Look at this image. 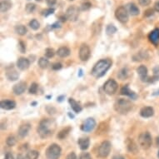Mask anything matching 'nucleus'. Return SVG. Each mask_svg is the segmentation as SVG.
<instances>
[{
	"mask_svg": "<svg viewBox=\"0 0 159 159\" xmlns=\"http://www.w3.org/2000/svg\"><path fill=\"white\" fill-rule=\"evenodd\" d=\"M95 127H96V121L93 117H89L81 125V129L85 133H89L93 130Z\"/></svg>",
	"mask_w": 159,
	"mask_h": 159,
	"instance_id": "nucleus-10",
	"label": "nucleus"
},
{
	"mask_svg": "<svg viewBox=\"0 0 159 159\" xmlns=\"http://www.w3.org/2000/svg\"><path fill=\"white\" fill-rule=\"evenodd\" d=\"M62 67H63V65H62L60 63H55L52 65V69H53V70H56V71L60 70L61 68H62Z\"/></svg>",
	"mask_w": 159,
	"mask_h": 159,
	"instance_id": "nucleus-45",
	"label": "nucleus"
},
{
	"mask_svg": "<svg viewBox=\"0 0 159 159\" xmlns=\"http://www.w3.org/2000/svg\"><path fill=\"white\" fill-rule=\"evenodd\" d=\"M54 12H55V9L53 8H46V9L42 11V15L43 16V17H48V16L53 14Z\"/></svg>",
	"mask_w": 159,
	"mask_h": 159,
	"instance_id": "nucleus-36",
	"label": "nucleus"
},
{
	"mask_svg": "<svg viewBox=\"0 0 159 159\" xmlns=\"http://www.w3.org/2000/svg\"><path fill=\"white\" fill-rule=\"evenodd\" d=\"M60 24H59V22H56L52 25H50V29H60Z\"/></svg>",
	"mask_w": 159,
	"mask_h": 159,
	"instance_id": "nucleus-46",
	"label": "nucleus"
},
{
	"mask_svg": "<svg viewBox=\"0 0 159 159\" xmlns=\"http://www.w3.org/2000/svg\"><path fill=\"white\" fill-rule=\"evenodd\" d=\"M45 57H47V58H51L55 55V52L54 50L52 49V48H48L45 49Z\"/></svg>",
	"mask_w": 159,
	"mask_h": 159,
	"instance_id": "nucleus-37",
	"label": "nucleus"
},
{
	"mask_svg": "<svg viewBox=\"0 0 159 159\" xmlns=\"http://www.w3.org/2000/svg\"><path fill=\"white\" fill-rule=\"evenodd\" d=\"M148 39L152 44L157 46L159 44V29L156 28L150 32L148 34Z\"/></svg>",
	"mask_w": 159,
	"mask_h": 159,
	"instance_id": "nucleus-13",
	"label": "nucleus"
},
{
	"mask_svg": "<svg viewBox=\"0 0 159 159\" xmlns=\"http://www.w3.org/2000/svg\"><path fill=\"white\" fill-rule=\"evenodd\" d=\"M38 89H39V85L36 84V83H33L31 84V86L29 88V92L30 94H35L38 92Z\"/></svg>",
	"mask_w": 159,
	"mask_h": 159,
	"instance_id": "nucleus-39",
	"label": "nucleus"
},
{
	"mask_svg": "<svg viewBox=\"0 0 159 159\" xmlns=\"http://www.w3.org/2000/svg\"><path fill=\"white\" fill-rule=\"evenodd\" d=\"M112 159H125L123 156H120V155H116L112 157Z\"/></svg>",
	"mask_w": 159,
	"mask_h": 159,
	"instance_id": "nucleus-52",
	"label": "nucleus"
},
{
	"mask_svg": "<svg viewBox=\"0 0 159 159\" xmlns=\"http://www.w3.org/2000/svg\"><path fill=\"white\" fill-rule=\"evenodd\" d=\"M117 31V28L113 25V24H108L106 28V33L107 35H112Z\"/></svg>",
	"mask_w": 159,
	"mask_h": 159,
	"instance_id": "nucleus-33",
	"label": "nucleus"
},
{
	"mask_svg": "<svg viewBox=\"0 0 159 159\" xmlns=\"http://www.w3.org/2000/svg\"><path fill=\"white\" fill-rule=\"evenodd\" d=\"M0 107L4 110H12L15 108L16 102L13 100H3L0 102Z\"/></svg>",
	"mask_w": 159,
	"mask_h": 159,
	"instance_id": "nucleus-20",
	"label": "nucleus"
},
{
	"mask_svg": "<svg viewBox=\"0 0 159 159\" xmlns=\"http://www.w3.org/2000/svg\"><path fill=\"white\" fill-rule=\"evenodd\" d=\"M71 130H72L71 127H67V128H63V130H61L59 133H57V138L58 139H60V140H63V139H64V138L68 137L69 133L71 132Z\"/></svg>",
	"mask_w": 159,
	"mask_h": 159,
	"instance_id": "nucleus-28",
	"label": "nucleus"
},
{
	"mask_svg": "<svg viewBox=\"0 0 159 159\" xmlns=\"http://www.w3.org/2000/svg\"><path fill=\"white\" fill-rule=\"evenodd\" d=\"M157 157H158V158H159V152H158V153H157Z\"/></svg>",
	"mask_w": 159,
	"mask_h": 159,
	"instance_id": "nucleus-59",
	"label": "nucleus"
},
{
	"mask_svg": "<svg viewBox=\"0 0 159 159\" xmlns=\"http://www.w3.org/2000/svg\"><path fill=\"white\" fill-rule=\"evenodd\" d=\"M46 2H47V4L50 7H52V6L55 5L56 3H57V0H46Z\"/></svg>",
	"mask_w": 159,
	"mask_h": 159,
	"instance_id": "nucleus-48",
	"label": "nucleus"
},
{
	"mask_svg": "<svg viewBox=\"0 0 159 159\" xmlns=\"http://www.w3.org/2000/svg\"><path fill=\"white\" fill-rule=\"evenodd\" d=\"M6 77H7V78H8L9 81H16L19 78V73L13 67H10V68H7Z\"/></svg>",
	"mask_w": 159,
	"mask_h": 159,
	"instance_id": "nucleus-16",
	"label": "nucleus"
},
{
	"mask_svg": "<svg viewBox=\"0 0 159 159\" xmlns=\"http://www.w3.org/2000/svg\"><path fill=\"white\" fill-rule=\"evenodd\" d=\"M70 49L68 47H61L57 50V55L60 57H67L70 55Z\"/></svg>",
	"mask_w": 159,
	"mask_h": 159,
	"instance_id": "nucleus-27",
	"label": "nucleus"
},
{
	"mask_svg": "<svg viewBox=\"0 0 159 159\" xmlns=\"http://www.w3.org/2000/svg\"><path fill=\"white\" fill-rule=\"evenodd\" d=\"M29 27L31 28L33 30H38L40 28V24L37 19H32L31 21L29 22Z\"/></svg>",
	"mask_w": 159,
	"mask_h": 159,
	"instance_id": "nucleus-34",
	"label": "nucleus"
},
{
	"mask_svg": "<svg viewBox=\"0 0 159 159\" xmlns=\"http://www.w3.org/2000/svg\"><path fill=\"white\" fill-rule=\"evenodd\" d=\"M127 9L128 11V13H130L132 16H137L140 13V10H139L138 7L136 5L135 3H128V8Z\"/></svg>",
	"mask_w": 159,
	"mask_h": 159,
	"instance_id": "nucleus-25",
	"label": "nucleus"
},
{
	"mask_svg": "<svg viewBox=\"0 0 159 159\" xmlns=\"http://www.w3.org/2000/svg\"><path fill=\"white\" fill-rule=\"evenodd\" d=\"M117 77H118V78H119L120 80H125L126 78L128 77V68H122V69L119 71V73H117Z\"/></svg>",
	"mask_w": 159,
	"mask_h": 159,
	"instance_id": "nucleus-30",
	"label": "nucleus"
},
{
	"mask_svg": "<svg viewBox=\"0 0 159 159\" xmlns=\"http://www.w3.org/2000/svg\"><path fill=\"white\" fill-rule=\"evenodd\" d=\"M112 63V60H110L108 58L99 60L92 69V74L97 78H102L106 74L107 71L109 70Z\"/></svg>",
	"mask_w": 159,
	"mask_h": 159,
	"instance_id": "nucleus-2",
	"label": "nucleus"
},
{
	"mask_svg": "<svg viewBox=\"0 0 159 159\" xmlns=\"http://www.w3.org/2000/svg\"><path fill=\"white\" fill-rule=\"evenodd\" d=\"M153 14H154L153 8H149V9H147V10L144 12V17H150V16L153 15Z\"/></svg>",
	"mask_w": 159,
	"mask_h": 159,
	"instance_id": "nucleus-43",
	"label": "nucleus"
},
{
	"mask_svg": "<svg viewBox=\"0 0 159 159\" xmlns=\"http://www.w3.org/2000/svg\"><path fill=\"white\" fill-rule=\"evenodd\" d=\"M31 129V125L29 123H25L19 127L18 131V137L20 138H24L29 134V131Z\"/></svg>",
	"mask_w": 159,
	"mask_h": 159,
	"instance_id": "nucleus-17",
	"label": "nucleus"
},
{
	"mask_svg": "<svg viewBox=\"0 0 159 159\" xmlns=\"http://www.w3.org/2000/svg\"><path fill=\"white\" fill-rule=\"evenodd\" d=\"M68 116L71 117V118H74V116H73V114H71L70 112H68Z\"/></svg>",
	"mask_w": 159,
	"mask_h": 159,
	"instance_id": "nucleus-57",
	"label": "nucleus"
},
{
	"mask_svg": "<svg viewBox=\"0 0 159 159\" xmlns=\"http://www.w3.org/2000/svg\"><path fill=\"white\" fill-rule=\"evenodd\" d=\"M14 30H15L16 34H18L20 36H24L28 33V29H27L26 27L24 26V25H22V24L15 26Z\"/></svg>",
	"mask_w": 159,
	"mask_h": 159,
	"instance_id": "nucleus-29",
	"label": "nucleus"
},
{
	"mask_svg": "<svg viewBox=\"0 0 159 159\" xmlns=\"http://www.w3.org/2000/svg\"><path fill=\"white\" fill-rule=\"evenodd\" d=\"M49 65V61L48 60L47 58L45 57H40L39 60V66L43 69H45L47 68Z\"/></svg>",
	"mask_w": 159,
	"mask_h": 159,
	"instance_id": "nucleus-31",
	"label": "nucleus"
},
{
	"mask_svg": "<svg viewBox=\"0 0 159 159\" xmlns=\"http://www.w3.org/2000/svg\"><path fill=\"white\" fill-rule=\"evenodd\" d=\"M92 7V3H89V2H85L81 5V9L83 11H86L90 9V8Z\"/></svg>",
	"mask_w": 159,
	"mask_h": 159,
	"instance_id": "nucleus-41",
	"label": "nucleus"
},
{
	"mask_svg": "<svg viewBox=\"0 0 159 159\" xmlns=\"http://www.w3.org/2000/svg\"><path fill=\"white\" fill-rule=\"evenodd\" d=\"M18 50L22 53H25V52H26V46H25V43L23 41H20L18 43Z\"/></svg>",
	"mask_w": 159,
	"mask_h": 159,
	"instance_id": "nucleus-40",
	"label": "nucleus"
},
{
	"mask_svg": "<svg viewBox=\"0 0 159 159\" xmlns=\"http://www.w3.org/2000/svg\"><path fill=\"white\" fill-rule=\"evenodd\" d=\"M83 76V70L79 69V73H78V77H82Z\"/></svg>",
	"mask_w": 159,
	"mask_h": 159,
	"instance_id": "nucleus-55",
	"label": "nucleus"
},
{
	"mask_svg": "<svg viewBox=\"0 0 159 159\" xmlns=\"http://www.w3.org/2000/svg\"><path fill=\"white\" fill-rule=\"evenodd\" d=\"M67 159H78V157L75 154V152H72L68 154V157H67Z\"/></svg>",
	"mask_w": 159,
	"mask_h": 159,
	"instance_id": "nucleus-47",
	"label": "nucleus"
},
{
	"mask_svg": "<svg viewBox=\"0 0 159 159\" xmlns=\"http://www.w3.org/2000/svg\"><path fill=\"white\" fill-rule=\"evenodd\" d=\"M154 10L159 13V0L158 1H157L156 3H155V4H154Z\"/></svg>",
	"mask_w": 159,
	"mask_h": 159,
	"instance_id": "nucleus-50",
	"label": "nucleus"
},
{
	"mask_svg": "<svg viewBox=\"0 0 159 159\" xmlns=\"http://www.w3.org/2000/svg\"><path fill=\"white\" fill-rule=\"evenodd\" d=\"M138 143L143 149H148L152 143L151 134L148 132L142 133L138 137Z\"/></svg>",
	"mask_w": 159,
	"mask_h": 159,
	"instance_id": "nucleus-5",
	"label": "nucleus"
},
{
	"mask_svg": "<svg viewBox=\"0 0 159 159\" xmlns=\"http://www.w3.org/2000/svg\"><path fill=\"white\" fill-rule=\"evenodd\" d=\"M148 57V52H144V51H140L138 53H136L135 55L133 56V60L135 62H141V61L147 59Z\"/></svg>",
	"mask_w": 159,
	"mask_h": 159,
	"instance_id": "nucleus-26",
	"label": "nucleus"
},
{
	"mask_svg": "<svg viewBox=\"0 0 159 159\" xmlns=\"http://www.w3.org/2000/svg\"><path fill=\"white\" fill-rule=\"evenodd\" d=\"M27 84L25 82H19L18 84H15L13 88V92L15 95H21L26 91Z\"/></svg>",
	"mask_w": 159,
	"mask_h": 159,
	"instance_id": "nucleus-15",
	"label": "nucleus"
},
{
	"mask_svg": "<svg viewBox=\"0 0 159 159\" xmlns=\"http://www.w3.org/2000/svg\"><path fill=\"white\" fill-rule=\"evenodd\" d=\"M16 142H17V140H16V138L14 136H9V137L7 138L6 143H7V145H8V147H13L16 144Z\"/></svg>",
	"mask_w": 159,
	"mask_h": 159,
	"instance_id": "nucleus-35",
	"label": "nucleus"
},
{
	"mask_svg": "<svg viewBox=\"0 0 159 159\" xmlns=\"http://www.w3.org/2000/svg\"><path fill=\"white\" fill-rule=\"evenodd\" d=\"M115 17L122 24L128 23V18H129V13H128V9L124 6L118 7L115 11Z\"/></svg>",
	"mask_w": 159,
	"mask_h": 159,
	"instance_id": "nucleus-6",
	"label": "nucleus"
},
{
	"mask_svg": "<svg viewBox=\"0 0 159 159\" xmlns=\"http://www.w3.org/2000/svg\"><path fill=\"white\" fill-rule=\"evenodd\" d=\"M56 129V123L53 119L45 118L43 119L37 128L38 133L41 138H46L52 135Z\"/></svg>",
	"mask_w": 159,
	"mask_h": 159,
	"instance_id": "nucleus-1",
	"label": "nucleus"
},
{
	"mask_svg": "<svg viewBox=\"0 0 159 159\" xmlns=\"http://www.w3.org/2000/svg\"><path fill=\"white\" fill-rule=\"evenodd\" d=\"M35 8H36V5H35L34 3H28L26 5V7H25V11H26L28 13H31L35 10Z\"/></svg>",
	"mask_w": 159,
	"mask_h": 159,
	"instance_id": "nucleus-38",
	"label": "nucleus"
},
{
	"mask_svg": "<svg viewBox=\"0 0 159 159\" xmlns=\"http://www.w3.org/2000/svg\"><path fill=\"white\" fill-rule=\"evenodd\" d=\"M78 143L80 149L83 150V151H85V150H87L89 148L90 140H89V138H81L78 139Z\"/></svg>",
	"mask_w": 159,
	"mask_h": 159,
	"instance_id": "nucleus-23",
	"label": "nucleus"
},
{
	"mask_svg": "<svg viewBox=\"0 0 159 159\" xmlns=\"http://www.w3.org/2000/svg\"><path fill=\"white\" fill-rule=\"evenodd\" d=\"M62 153L60 146L56 143L51 144L46 150V157L48 159H58Z\"/></svg>",
	"mask_w": 159,
	"mask_h": 159,
	"instance_id": "nucleus-4",
	"label": "nucleus"
},
{
	"mask_svg": "<svg viewBox=\"0 0 159 159\" xmlns=\"http://www.w3.org/2000/svg\"><path fill=\"white\" fill-rule=\"evenodd\" d=\"M138 3L141 6H148L151 3V0H138Z\"/></svg>",
	"mask_w": 159,
	"mask_h": 159,
	"instance_id": "nucleus-44",
	"label": "nucleus"
},
{
	"mask_svg": "<svg viewBox=\"0 0 159 159\" xmlns=\"http://www.w3.org/2000/svg\"><path fill=\"white\" fill-rule=\"evenodd\" d=\"M30 66V61L26 57H19L17 61V67L20 70H27Z\"/></svg>",
	"mask_w": 159,
	"mask_h": 159,
	"instance_id": "nucleus-18",
	"label": "nucleus"
},
{
	"mask_svg": "<svg viewBox=\"0 0 159 159\" xmlns=\"http://www.w3.org/2000/svg\"><path fill=\"white\" fill-rule=\"evenodd\" d=\"M66 18L68 20L71 22H75L78 20V16H79V9L78 7L73 5L69 6L65 13Z\"/></svg>",
	"mask_w": 159,
	"mask_h": 159,
	"instance_id": "nucleus-8",
	"label": "nucleus"
},
{
	"mask_svg": "<svg viewBox=\"0 0 159 159\" xmlns=\"http://www.w3.org/2000/svg\"><path fill=\"white\" fill-rule=\"evenodd\" d=\"M154 114V109L153 107H143L140 110V115L144 118H149V117H152Z\"/></svg>",
	"mask_w": 159,
	"mask_h": 159,
	"instance_id": "nucleus-19",
	"label": "nucleus"
},
{
	"mask_svg": "<svg viewBox=\"0 0 159 159\" xmlns=\"http://www.w3.org/2000/svg\"><path fill=\"white\" fill-rule=\"evenodd\" d=\"M64 98V96H60L57 98V102H62Z\"/></svg>",
	"mask_w": 159,
	"mask_h": 159,
	"instance_id": "nucleus-53",
	"label": "nucleus"
},
{
	"mask_svg": "<svg viewBox=\"0 0 159 159\" xmlns=\"http://www.w3.org/2000/svg\"><path fill=\"white\" fill-rule=\"evenodd\" d=\"M126 144H127V148H128V150L131 153L136 154L138 151V148L137 146V144L135 143V142L130 139V138H128V140L126 142Z\"/></svg>",
	"mask_w": 159,
	"mask_h": 159,
	"instance_id": "nucleus-21",
	"label": "nucleus"
},
{
	"mask_svg": "<svg viewBox=\"0 0 159 159\" xmlns=\"http://www.w3.org/2000/svg\"><path fill=\"white\" fill-rule=\"evenodd\" d=\"M120 93L122 95H125V96L129 97L131 99H133V100H136V99L138 98V95L136 93H134L133 91H132L130 89H129V86H128V84H126L121 89Z\"/></svg>",
	"mask_w": 159,
	"mask_h": 159,
	"instance_id": "nucleus-12",
	"label": "nucleus"
},
{
	"mask_svg": "<svg viewBox=\"0 0 159 159\" xmlns=\"http://www.w3.org/2000/svg\"><path fill=\"white\" fill-rule=\"evenodd\" d=\"M39 157V152L36 150H31L27 153V159H38Z\"/></svg>",
	"mask_w": 159,
	"mask_h": 159,
	"instance_id": "nucleus-32",
	"label": "nucleus"
},
{
	"mask_svg": "<svg viewBox=\"0 0 159 159\" xmlns=\"http://www.w3.org/2000/svg\"><path fill=\"white\" fill-rule=\"evenodd\" d=\"M137 73L140 77V79H141L143 82H147L148 83V80L149 77L148 76V68H147L146 66L144 65H141L139 66L137 69Z\"/></svg>",
	"mask_w": 159,
	"mask_h": 159,
	"instance_id": "nucleus-14",
	"label": "nucleus"
},
{
	"mask_svg": "<svg viewBox=\"0 0 159 159\" xmlns=\"http://www.w3.org/2000/svg\"><path fill=\"white\" fill-rule=\"evenodd\" d=\"M36 1H38V2H40V1H42V0H36Z\"/></svg>",
	"mask_w": 159,
	"mask_h": 159,
	"instance_id": "nucleus-58",
	"label": "nucleus"
},
{
	"mask_svg": "<svg viewBox=\"0 0 159 159\" xmlns=\"http://www.w3.org/2000/svg\"><path fill=\"white\" fill-rule=\"evenodd\" d=\"M118 84L113 79H108L104 84H103V90L105 93L107 95H113L117 91Z\"/></svg>",
	"mask_w": 159,
	"mask_h": 159,
	"instance_id": "nucleus-7",
	"label": "nucleus"
},
{
	"mask_svg": "<svg viewBox=\"0 0 159 159\" xmlns=\"http://www.w3.org/2000/svg\"><path fill=\"white\" fill-rule=\"evenodd\" d=\"M90 56H91V51L89 46L85 43L82 44L79 48V58L81 59V61L85 62L89 60Z\"/></svg>",
	"mask_w": 159,
	"mask_h": 159,
	"instance_id": "nucleus-11",
	"label": "nucleus"
},
{
	"mask_svg": "<svg viewBox=\"0 0 159 159\" xmlns=\"http://www.w3.org/2000/svg\"><path fill=\"white\" fill-rule=\"evenodd\" d=\"M152 95H153V96H157V95H159V89H158V90H157V91L155 92L153 94H152Z\"/></svg>",
	"mask_w": 159,
	"mask_h": 159,
	"instance_id": "nucleus-56",
	"label": "nucleus"
},
{
	"mask_svg": "<svg viewBox=\"0 0 159 159\" xmlns=\"http://www.w3.org/2000/svg\"><path fill=\"white\" fill-rule=\"evenodd\" d=\"M17 159H25V157L22 154H18V156H17Z\"/></svg>",
	"mask_w": 159,
	"mask_h": 159,
	"instance_id": "nucleus-54",
	"label": "nucleus"
},
{
	"mask_svg": "<svg viewBox=\"0 0 159 159\" xmlns=\"http://www.w3.org/2000/svg\"><path fill=\"white\" fill-rule=\"evenodd\" d=\"M78 159H92V157L90 153L89 152H83V153L79 156Z\"/></svg>",
	"mask_w": 159,
	"mask_h": 159,
	"instance_id": "nucleus-42",
	"label": "nucleus"
},
{
	"mask_svg": "<svg viewBox=\"0 0 159 159\" xmlns=\"http://www.w3.org/2000/svg\"><path fill=\"white\" fill-rule=\"evenodd\" d=\"M112 148V145L109 141L102 142L98 148V156L100 157H107L109 155Z\"/></svg>",
	"mask_w": 159,
	"mask_h": 159,
	"instance_id": "nucleus-9",
	"label": "nucleus"
},
{
	"mask_svg": "<svg viewBox=\"0 0 159 159\" xmlns=\"http://www.w3.org/2000/svg\"><path fill=\"white\" fill-rule=\"evenodd\" d=\"M4 159H14V157H13V156L12 155V153H10V152H8V153H6Z\"/></svg>",
	"mask_w": 159,
	"mask_h": 159,
	"instance_id": "nucleus-51",
	"label": "nucleus"
},
{
	"mask_svg": "<svg viewBox=\"0 0 159 159\" xmlns=\"http://www.w3.org/2000/svg\"><path fill=\"white\" fill-rule=\"evenodd\" d=\"M68 102H69V104H70L72 109L74 111V112H76V113H79V112H82L83 107H82V106H80V104H79L78 102H76L74 99L70 98L68 99Z\"/></svg>",
	"mask_w": 159,
	"mask_h": 159,
	"instance_id": "nucleus-24",
	"label": "nucleus"
},
{
	"mask_svg": "<svg viewBox=\"0 0 159 159\" xmlns=\"http://www.w3.org/2000/svg\"><path fill=\"white\" fill-rule=\"evenodd\" d=\"M153 74L154 76H156L157 78H159V66H156L153 68Z\"/></svg>",
	"mask_w": 159,
	"mask_h": 159,
	"instance_id": "nucleus-49",
	"label": "nucleus"
},
{
	"mask_svg": "<svg viewBox=\"0 0 159 159\" xmlns=\"http://www.w3.org/2000/svg\"><path fill=\"white\" fill-rule=\"evenodd\" d=\"M13 6V3L10 0H1L0 3V11L1 13H6L8 12Z\"/></svg>",
	"mask_w": 159,
	"mask_h": 159,
	"instance_id": "nucleus-22",
	"label": "nucleus"
},
{
	"mask_svg": "<svg viewBox=\"0 0 159 159\" xmlns=\"http://www.w3.org/2000/svg\"><path fill=\"white\" fill-rule=\"evenodd\" d=\"M132 108H133L132 102L127 100V99H118L114 103L115 111L119 114H127V113L130 112Z\"/></svg>",
	"mask_w": 159,
	"mask_h": 159,
	"instance_id": "nucleus-3",
	"label": "nucleus"
}]
</instances>
